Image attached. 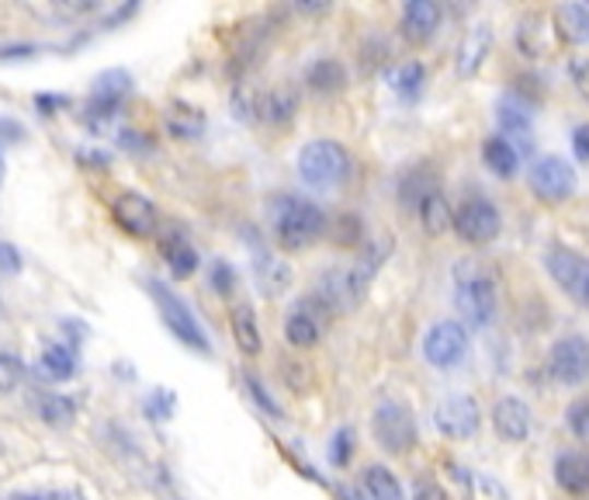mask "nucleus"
<instances>
[{"mask_svg":"<svg viewBox=\"0 0 589 500\" xmlns=\"http://www.w3.org/2000/svg\"><path fill=\"white\" fill-rule=\"evenodd\" d=\"M49 500H84L80 490H49Z\"/></svg>","mask_w":589,"mask_h":500,"instance_id":"46","label":"nucleus"},{"mask_svg":"<svg viewBox=\"0 0 589 500\" xmlns=\"http://www.w3.org/2000/svg\"><path fill=\"white\" fill-rule=\"evenodd\" d=\"M25 379V365H22V358H14L8 351H0V389L11 393L17 389V383Z\"/></svg>","mask_w":589,"mask_h":500,"instance_id":"35","label":"nucleus"},{"mask_svg":"<svg viewBox=\"0 0 589 500\" xmlns=\"http://www.w3.org/2000/svg\"><path fill=\"white\" fill-rule=\"evenodd\" d=\"M132 91V77L126 70H105L91 88V97H87V123L97 126V123H108V118L121 108V102L129 97Z\"/></svg>","mask_w":589,"mask_h":500,"instance_id":"10","label":"nucleus"},{"mask_svg":"<svg viewBox=\"0 0 589 500\" xmlns=\"http://www.w3.org/2000/svg\"><path fill=\"white\" fill-rule=\"evenodd\" d=\"M22 136H25L22 126L11 123V118H0V139H22Z\"/></svg>","mask_w":589,"mask_h":500,"instance_id":"45","label":"nucleus"},{"mask_svg":"<svg viewBox=\"0 0 589 500\" xmlns=\"http://www.w3.org/2000/svg\"><path fill=\"white\" fill-rule=\"evenodd\" d=\"M0 177H4V153H0Z\"/></svg>","mask_w":589,"mask_h":500,"instance_id":"49","label":"nucleus"},{"mask_svg":"<svg viewBox=\"0 0 589 500\" xmlns=\"http://www.w3.org/2000/svg\"><path fill=\"white\" fill-rule=\"evenodd\" d=\"M306 84L319 94H333L340 91L343 84H347V73H343V67L337 63V59H316V63L306 70Z\"/></svg>","mask_w":589,"mask_h":500,"instance_id":"27","label":"nucleus"},{"mask_svg":"<svg viewBox=\"0 0 589 500\" xmlns=\"http://www.w3.org/2000/svg\"><path fill=\"white\" fill-rule=\"evenodd\" d=\"M499 226H503L499 209L485 195H472L455 209V226L451 230L464 240V244L482 247V244H493V240L499 236Z\"/></svg>","mask_w":589,"mask_h":500,"instance_id":"7","label":"nucleus"},{"mask_svg":"<svg viewBox=\"0 0 589 500\" xmlns=\"http://www.w3.org/2000/svg\"><path fill=\"white\" fill-rule=\"evenodd\" d=\"M247 389H250V396L257 399V404L263 407V410H268L271 417H281V410H278V404H274V399L268 396V389H263L260 383H257V379L254 375H247Z\"/></svg>","mask_w":589,"mask_h":500,"instance_id":"40","label":"nucleus"},{"mask_svg":"<svg viewBox=\"0 0 589 500\" xmlns=\"http://www.w3.org/2000/svg\"><path fill=\"white\" fill-rule=\"evenodd\" d=\"M164 123H167V132L174 139H198L201 132H205V112L195 108V105H170L167 115H164Z\"/></svg>","mask_w":589,"mask_h":500,"instance_id":"24","label":"nucleus"},{"mask_svg":"<svg viewBox=\"0 0 589 500\" xmlns=\"http://www.w3.org/2000/svg\"><path fill=\"white\" fill-rule=\"evenodd\" d=\"M351 455H354V431L351 428H340L333 434V442H330V463L333 466H347Z\"/></svg>","mask_w":589,"mask_h":500,"instance_id":"36","label":"nucleus"},{"mask_svg":"<svg viewBox=\"0 0 589 500\" xmlns=\"http://www.w3.org/2000/svg\"><path fill=\"white\" fill-rule=\"evenodd\" d=\"M413 500H448V493H444L437 484H431V479H416Z\"/></svg>","mask_w":589,"mask_h":500,"instance_id":"43","label":"nucleus"},{"mask_svg":"<svg viewBox=\"0 0 589 500\" xmlns=\"http://www.w3.org/2000/svg\"><path fill=\"white\" fill-rule=\"evenodd\" d=\"M490 46H493V25L475 22L458 46V77H475L485 63V56H490Z\"/></svg>","mask_w":589,"mask_h":500,"instance_id":"16","label":"nucleus"},{"mask_svg":"<svg viewBox=\"0 0 589 500\" xmlns=\"http://www.w3.org/2000/svg\"><path fill=\"white\" fill-rule=\"evenodd\" d=\"M212 289L219 295H229L236 289V268L229 261H215L212 265Z\"/></svg>","mask_w":589,"mask_h":500,"instance_id":"39","label":"nucleus"},{"mask_svg":"<svg viewBox=\"0 0 589 500\" xmlns=\"http://www.w3.org/2000/svg\"><path fill=\"white\" fill-rule=\"evenodd\" d=\"M576 167L555 153L538 156L531 164V188L541 202H565V198L576 195Z\"/></svg>","mask_w":589,"mask_h":500,"instance_id":"9","label":"nucleus"},{"mask_svg":"<svg viewBox=\"0 0 589 500\" xmlns=\"http://www.w3.org/2000/svg\"><path fill=\"white\" fill-rule=\"evenodd\" d=\"M547 375L562 386H582L589 379V341L582 334H565L547 351Z\"/></svg>","mask_w":589,"mask_h":500,"instance_id":"8","label":"nucleus"},{"mask_svg":"<svg viewBox=\"0 0 589 500\" xmlns=\"http://www.w3.org/2000/svg\"><path fill=\"white\" fill-rule=\"evenodd\" d=\"M472 348V337L469 327L458 324V319H437V324L423 334V358L431 369H458L464 358H469Z\"/></svg>","mask_w":589,"mask_h":500,"instance_id":"5","label":"nucleus"},{"mask_svg":"<svg viewBox=\"0 0 589 500\" xmlns=\"http://www.w3.org/2000/svg\"><path fill=\"white\" fill-rule=\"evenodd\" d=\"M420 216V226L431 233V236H440V233H448V226H455V212L448 206V198H444V191H434L426 202L416 209Z\"/></svg>","mask_w":589,"mask_h":500,"instance_id":"25","label":"nucleus"},{"mask_svg":"<svg viewBox=\"0 0 589 500\" xmlns=\"http://www.w3.org/2000/svg\"><path fill=\"white\" fill-rule=\"evenodd\" d=\"M340 497H343V500H357L354 493H340Z\"/></svg>","mask_w":589,"mask_h":500,"instance_id":"50","label":"nucleus"},{"mask_svg":"<svg viewBox=\"0 0 589 500\" xmlns=\"http://www.w3.org/2000/svg\"><path fill=\"white\" fill-rule=\"evenodd\" d=\"M174 393H167V389H156V393H150L146 396V417L150 421H167V417L174 414Z\"/></svg>","mask_w":589,"mask_h":500,"instance_id":"37","label":"nucleus"},{"mask_svg":"<svg viewBox=\"0 0 589 500\" xmlns=\"http://www.w3.org/2000/svg\"><path fill=\"white\" fill-rule=\"evenodd\" d=\"M565 425H568V431L579 438V442H589V399H576V404H568Z\"/></svg>","mask_w":589,"mask_h":500,"instance_id":"34","label":"nucleus"},{"mask_svg":"<svg viewBox=\"0 0 589 500\" xmlns=\"http://www.w3.org/2000/svg\"><path fill=\"white\" fill-rule=\"evenodd\" d=\"M531 425H534V417H531V407H527L523 399H517V396L496 399L493 428L499 438H506V442H523V438L531 434Z\"/></svg>","mask_w":589,"mask_h":500,"instance_id":"14","label":"nucleus"},{"mask_svg":"<svg viewBox=\"0 0 589 500\" xmlns=\"http://www.w3.org/2000/svg\"><path fill=\"white\" fill-rule=\"evenodd\" d=\"M32 407H35V414L43 417L46 425H56V428L70 425V421H73V414H76V404H73V399L63 396V393H52V389H38V393L32 396Z\"/></svg>","mask_w":589,"mask_h":500,"instance_id":"22","label":"nucleus"},{"mask_svg":"<svg viewBox=\"0 0 589 500\" xmlns=\"http://www.w3.org/2000/svg\"><path fill=\"white\" fill-rule=\"evenodd\" d=\"M499 129L503 136H527L531 132V108H527L523 102H517V97H506V102H499Z\"/></svg>","mask_w":589,"mask_h":500,"instance_id":"31","label":"nucleus"},{"mask_svg":"<svg viewBox=\"0 0 589 500\" xmlns=\"http://www.w3.org/2000/svg\"><path fill=\"white\" fill-rule=\"evenodd\" d=\"M319 334H322L319 316L309 299H302V303L288 313V319H284V341L292 348H313V345H319Z\"/></svg>","mask_w":589,"mask_h":500,"instance_id":"17","label":"nucleus"},{"mask_svg":"<svg viewBox=\"0 0 589 500\" xmlns=\"http://www.w3.org/2000/svg\"><path fill=\"white\" fill-rule=\"evenodd\" d=\"M8 500H49V490H43V493H11Z\"/></svg>","mask_w":589,"mask_h":500,"instance_id":"47","label":"nucleus"},{"mask_svg":"<svg viewBox=\"0 0 589 500\" xmlns=\"http://www.w3.org/2000/svg\"><path fill=\"white\" fill-rule=\"evenodd\" d=\"M555 484L573 493V497H582L589 493V458L582 452H565L555 458Z\"/></svg>","mask_w":589,"mask_h":500,"instance_id":"19","label":"nucleus"},{"mask_svg":"<svg viewBox=\"0 0 589 500\" xmlns=\"http://www.w3.org/2000/svg\"><path fill=\"white\" fill-rule=\"evenodd\" d=\"M38 369H43L49 379H56V383H67V379H73V372H76V351L67 345H46L43 358H38Z\"/></svg>","mask_w":589,"mask_h":500,"instance_id":"26","label":"nucleus"},{"mask_svg":"<svg viewBox=\"0 0 589 500\" xmlns=\"http://www.w3.org/2000/svg\"><path fill=\"white\" fill-rule=\"evenodd\" d=\"M257 278H260V289L268 295H281L292 282V268L281 265V257H274V254H260Z\"/></svg>","mask_w":589,"mask_h":500,"instance_id":"29","label":"nucleus"},{"mask_svg":"<svg viewBox=\"0 0 589 500\" xmlns=\"http://www.w3.org/2000/svg\"><path fill=\"white\" fill-rule=\"evenodd\" d=\"M298 108V97L284 88V91H271L263 94V118H271V123H288Z\"/></svg>","mask_w":589,"mask_h":500,"instance_id":"33","label":"nucleus"},{"mask_svg":"<svg viewBox=\"0 0 589 500\" xmlns=\"http://www.w3.org/2000/svg\"><path fill=\"white\" fill-rule=\"evenodd\" d=\"M482 164L490 167L496 177H503V182H510V177L517 174V167H520L517 147H514L506 136H493V139H485V143H482Z\"/></svg>","mask_w":589,"mask_h":500,"instance_id":"20","label":"nucleus"},{"mask_svg":"<svg viewBox=\"0 0 589 500\" xmlns=\"http://www.w3.org/2000/svg\"><path fill=\"white\" fill-rule=\"evenodd\" d=\"M555 25L562 28L565 38L589 46V8L586 4H562L555 11Z\"/></svg>","mask_w":589,"mask_h":500,"instance_id":"28","label":"nucleus"},{"mask_svg":"<svg viewBox=\"0 0 589 500\" xmlns=\"http://www.w3.org/2000/svg\"><path fill=\"white\" fill-rule=\"evenodd\" d=\"M333 236H337V244H343V247H357L361 236H364V223L357 216H343L337 223V230H333Z\"/></svg>","mask_w":589,"mask_h":500,"instance_id":"38","label":"nucleus"},{"mask_svg":"<svg viewBox=\"0 0 589 500\" xmlns=\"http://www.w3.org/2000/svg\"><path fill=\"white\" fill-rule=\"evenodd\" d=\"M423 80H426L423 63H402L392 77V91L402 97V102H416L423 94Z\"/></svg>","mask_w":589,"mask_h":500,"instance_id":"32","label":"nucleus"},{"mask_svg":"<svg viewBox=\"0 0 589 500\" xmlns=\"http://www.w3.org/2000/svg\"><path fill=\"white\" fill-rule=\"evenodd\" d=\"M372 434H375V442L392 455H405L416 449V421L399 399H381L375 407Z\"/></svg>","mask_w":589,"mask_h":500,"instance_id":"6","label":"nucleus"},{"mask_svg":"<svg viewBox=\"0 0 589 500\" xmlns=\"http://www.w3.org/2000/svg\"><path fill=\"white\" fill-rule=\"evenodd\" d=\"M361 484H364V490H368L372 500H402L399 479L392 476V469H385V466H368L361 476Z\"/></svg>","mask_w":589,"mask_h":500,"instance_id":"30","label":"nucleus"},{"mask_svg":"<svg viewBox=\"0 0 589 500\" xmlns=\"http://www.w3.org/2000/svg\"><path fill=\"white\" fill-rule=\"evenodd\" d=\"M229 324H233V341H236V348H239L243 354H247V358H257L260 348H263L257 313H254L250 306H233Z\"/></svg>","mask_w":589,"mask_h":500,"instance_id":"21","label":"nucleus"},{"mask_svg":"<svg viewBox=\"0 0 589 500\" xmlns=\"http://www.w3.org/2000/svg\"><path fill=\"white\" fill-rule=\"evenodd\" d=\"M544 268H547V275L555 278L558 289L573 292V295H582L586 278H589V265H586L582 254L568 251V247H552V251H547V257H544Z\"/></svg>","mask_w":589,"mask_h":500,"instance_id":"13","label":"nucleus"},{"mask_svg":"<svg viewBox=\"0 0 589 500\" xmlns=\"http://www.w3.org/2000/svg\"><path fill=\"white\" fill-rule=\"evenodd\" d=\"M0 271L4 275L22 271V254H17V247L4 244V240H0Z\"/></svg>","mask_w":589,"mask_h":500,"instance_id":"41","label":"nucleus"},{"mask_svg":"<svg viewBox=\"0 0 589 500\" xmlns=\"http://www.w3.org/2000/svg\"><path fill=\"white\" fill-rule=\"evenodd\" d=\"M351 174H354V160L337 139H316V143H306L298 150V177L309 188L319 191L343 188Z\"/></svg>","mask_w":589,"mask_h":500,"instance_id":"3","label":"nucleus"},{"mask_svg":"<svg viewBox=\"0 0 589 500\" xmlns=\"http://www.w3.org/2000/svg\"><path fill=\"white\" fill-rule=\"evenodd\" d=\"M582 303H586V310H589V278H586V289H582Z\"/></svg>","mask_w":589,"mask_h":500,"instance_id":"48","label":"nucleus"},{"mask_svg":"<svg viewBox=\"0 0 589 500\" xmlns=\"http://www.w3.org/2000/svg\"><path fill=\"white\" fill-rule=\"evenodd\" d=\"M440 8L434 4V0H410V4L402 8V35L410 38L413 46H423L431 43V38L437 35L440 28Z\"/></svg>","mask_w":589,"mask_h":500,"instance_id":"15","label":"nucleus"},{"mask_svg":"<svg viewBox=\"0 0 589 500\" xmlns=\"http://www.w3.org/2000/svg\"><path fill=\"white\" fill-rule=\"evenodd\" d=\"M160 254H164V261L170 265V271L177 278H188L198 271V251L191 247V240L180 230H167L160 236Z\"/></svg>","mask_w":589,"mask_h":500,"instance_id":"18","label":"nucleus"},{"mask_svg":"<svg viewBox=\"0 0 589 500\" xmlns=\"http://www.w3.org/2000/svg\"><path fill=\"white\" fill-rule=\"evenodd\" d=\"M35 105L43 108V115H52V108H63L67 105V97H59V94H35Z\"/></svg>","mask_w":589,"mask_h":500,"instance_id":"44","label":"nucleus"},{"mask_svg":"<svg viewBox=\"0 0 589 500\" xmlns=\"http://www.w3.org/2000/svg\"><path fill=\"white\" fill-rule=\"evenodd\" d=\"M111 219L118 223V230L129 236H153L160 230L156 206L139 191H121L111 202Z\"/></svg>","mask_w":589,"mask_h":500,"instance_id":"11","label":"nucleus"},{"mask_svg":"<svg viewBox=\"0 0 589 500\" xmlns=\"http://www.w3.org/2000/svg\"><path fill=\"white\" fill-rule=\"evenodd\" d=\"M146 289H150V295L156 299V310H160V316H164L167 330L177 337V341L188 345V348H195V351H201V354H209V351H212L209 334H205V327L198 324V316L188 310L185 299H180L170 286L156 282V278H150Z\"/></svg>","mask_w":589,"mask_h":500,"instance_id":"4","label":"nucleus"},{"mask_svg":"<svg viewBox=\"0 0 589 500\" xmlns=\"http://www.w3.org/2000/svg\"><path fill=\"white\" fill-rule=\"evenodd\" d=\"M434 191H440L437 174H434V171H426V167L410 171V174H405L402 182H399V198H402V206H405V209H413V212H416Z\"/></svg>","mask_w":589,"mask_h":500,"instance_id":"23","label":"nucleus"},{"mask_svg":"<svg viewBox=\"0 0 589 500\" xmlns=\"http://www.w3.org/2000/svg\"><path fill=\"white\" fill-rule=\"evenodd\" d=\"M573 153H576L579 164H589V123L576 126V132H573Z\"/></svg>","mask_w":589,"mask_h":500,"instance_id":"42","label":"nucleus"},{"mask_svg":"<svg viewBox=\"0 0 589 500\" xmlns=\"http://www.w3.org/2000/svg\"><path fill=\"white\" fill-rule=\"evenodd\" d=\"M479 425H482V414L472 396H448L434 407V428L444 438H455V442L472 438L479 431Z\"/></svg>","mask_w":589,"mask_h":500,"instance_id":"12","label":"nucleus"},{"mask_svg":"<svg viewBox=\"0 0 589 500\" xmlns=\"http://www.w3.org/2000/svg\"><path fill=\"white\" fill-rule=\"evenodd\" d=\"M455 303L469 327H490L499 313V289L493 271L479 261H458L455 265Z\"/></svg>","mask_w":589,"mask_h":500,"instance_id":"2","label":"nucleus"},{"mask_svg":"<svg viewBox=\"0 0 589 500\" xmlns=\"http://www.w3.org/2000/svg\"><path fill=\"white\" fill-rule=\"evenodd\" d=\"M268 223L281 251H306L309 244L327 233V216L316 202L302 195H274L268 202Z\"/></svg>","mask_w":589,"mask_h":500,"instance_id":"1","label":"nucleus"}]
</instances>
